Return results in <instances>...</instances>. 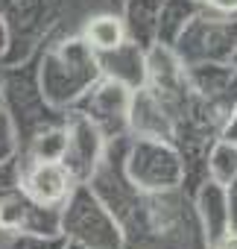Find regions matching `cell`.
<instances>
[{"label":"cell","mask_w":237,"mask_h":249,"mask_svg":"<svg viewBox=\"0 0 237 249\" xmlns=\"http://www.w3.org/2000/svg\"><path fill=\"white\" fill-rule=\"evenodd\" d=\"M68 185H70V176L62 167V161H35V167L27 176V194L38 205L59 202L68 194Z\"/></svg>","instance_id":"6da1fadb"},{"label":"cell","mask_w":237,"mask_h":249,"mask_svg":"<svg viewBox=\"0 0 237 249\" xmlns=\"http://www.w3.org/2000/svg\"><path fill=\"white\" fill-rule=\"evenodd\" d=\"M85 38H88L91 47L108 53V50L123 47V41H126V27H123L120 18H114V15H100V18H94V21L88 24Z\"/></svg>","instance_id":"7a4b0ae2"},{"label":"cell","mask_w":237,"mask_h":249,"mask_svg":"<svg viewBox=\"0 0 237 249\" xmlns=\"http://www.w3.org/2000/svg\"><path fill=\"white\" fill-rule=\"evenodd\" d=\"M211 176L220 185H231L237 179V144H217L214 156H211Z\"/></svg>","instance_id":"3957f363"},{"label":"cell","mask_w":237,"mask_h":249,"mask_svg":"<svg viewBox=\"0 0 237 249\" xmlns=\"http://www.w3.org/2000/svg\"><path fill=\"white\" fill-rule=\"evenodd\" d=\"M65 153H68V132L65 129H53V132L35 138V144H33L35 161H62Z\"/></svg>","instance_id":"277c9868"},{"label":"cell","mask_w":237,"mask_h":249,"mask_svg":"<svg viewBox=\"0 0 237 249\" xmlns=\"http://www.w3.org/2000/svg\"><path fill=\"white\" fill-rule=\"evenodd\" d=\"M21 217H24L21 202L18 199H6L3 208H0V226H3V229H15V226H21Z\"/></svg>","instance_id":"5b68a950"},{"label":"cell","mask_w":237,"mask_h":249,"mask_svg":"<svg viewBox=\"0 0 237 249\" xmlns=\"http://www.w3.org/2000/svg\"><path fill=\"white\" fill-rule=\"evenodd\" d=\"M217 12H237V0H208Z\"/></svg>","instance_id":"8992f818"},{"label":"cell","mask_w":237,"mask_h":249,"mask_svg":"<svg viewBox=\"0 0 237 249\" xmlns=\"http://www.w3.org/2000/svg\"><path fill=\"white\" fill-rule=\"evenodd\" d=\"M220 249H237V234H228L225 240H222V246Z\"/></svg>","instance_id":"52a82bcc"}]
</instances>
